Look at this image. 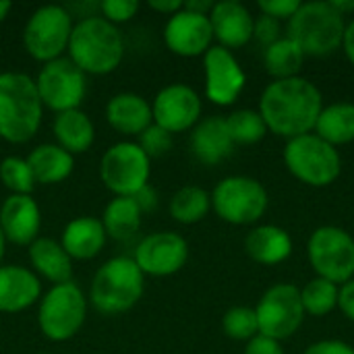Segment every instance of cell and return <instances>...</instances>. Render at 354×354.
<instances>
[{
    "label": "cell",
    "mask_w": 354,
    "mask_h": 354,
    "mask_svg": "<svg viewBox=\"0 0 354 354\" xmlns=\"http://www.w3.org/2000/svg\"><path fill=\"white\" fill-rule=\"evenodd\" d=\"M143 276L166 278L178 274L189 261V243L183 234L160 230L143 236L133 253Z\"/></svg>",
    "instance_id": "obj_14"
},
{
    "label": "cell",
    "mask_w": 354,
    "mask_h": 354,
    "mask_svg": "<svg viewBox=\"0 0 354 354\" xmlns=\"http://www.w3.org/2000/svg\"><path fill=\"white\" fill-rule=\"evenodd\" d=\"M305 58L307 56L303 54V50L286 35H282L272 46L263 48V66L272 81L301 77Z\"/></svg>",
    "instance_id": "obj_30"
},
{
    "label": "cell",
    "mask_w": 354,
    "mask_h": 354,
    "mask_svg": "<svg viewBox=\"0 0 354 354\" xmlns=\"http://www.w3.org/2000/svg\"><path fill=\"white\" fill-rule=\"evenodd\" d=\"M201 95L187 83H170L162 87L151 100L153 124L162 127L170 135L193 131L201 120Z\"/></svg>",
    "instance_id": "obj_15"
},
{
    "label": "cell",
    "mask_w": 354,
    "mask_h": 354,
    "mask_svg": "<svg viewBox=\"0 0 354 354\" xmlns=\"http://www.w3.org/2000/svg\"><path fill=\"white\" fill-rule=\"evenodd\" d=\"M66 56L85 75H108L124 58V37L104 17L87 15L75 23Z\"/></svg>",
    "instance_id": "obj_3"
},
{
    "label": "cell",
    "mask_w": 354,
    "mask_h": 354,
    "mask_svg": "<svg viewBox=\"0 0 354 354\" xmlns=\"http://www.w3.org/2000/svg\"><path fill=\"white\" fill-rule=\"evenodd\" d=\"M191 153L205 166H216L224 162L234 151V141L228 133L224 116L201 118L191 131L189 139Z\"/></svg>",
    "instance_id": "obj_22"
},
{
    "label": "cell",
    "mask_w": 354,
    "mask_h": 354,
    "mask_svg": "<svg viewBox=\"0 0 354 354\" xmlns=\"http://www.w3.org/2000/svg\"><path fill=\"white\" fill-rule=\"evenodd\" d=\"M0 228L6 243L29 247L39 239L41 209L33 195H8L0 205Z\"/></svg>",
    "instance_id": "obj_19"
},
{
    "label": "cell",
    "mask_w": 354,
    "mask_h": 354,
    "mask_svg": "<svg viewBox=\"0 0 354 354\" xmlns=\"http://www.w3.org/2000/svg\"><path fill=\"white\" fill-rule=\"evenodd\" d=\"M301 4L303 2H299V0H259L257 2V10L261 15H268V17L280 21V23L282 21L288 23L297 15Z\"/></svg>",
    "instance_id": "obj_39"
},
{
    "label": "cell",
    "mask_w": 354,
    "mask_h": 354,
    "mask_svg": "<svg viewBox=\"0 0 354 354\" xmlns=\"http://www.w3.org/2000/svg\"><path fill=\"white\" fill-rule=\"evenodd\" d=\"M346 56V60L354 66V19L346 21V29H344V37H342V48H340Z\"/></svg>",
    "instance_id": "obj_45"
},
{
    "label": "cell",
    "mask_w": 354,
    "mask_h": 354,
    "mask_svg": "<svg viewBox=\"0 0 354 354\" xmlns=\"http://www.w3.org/2000/svg\"><path fill=\"white\" fill-rule=\"evenodd\" d=\"M292 236L286 228L276 224H257L249 230L245 239L247 255L266 268L280 266L292 255Z\"/></svg>",
    "instance_id": "obj_24"
},
{
    "label": "cell",
    "mask_w": 354,
    "mask_h": 354,
    "mask_svg": "<svg viewBox=\"0 0 354 354\" xmlns=\"http://www.w3.org/2000/svg\"><path fill=\"white\" fill-rule=\"evenodd\" d=\"M106 241L108 234L102 226V220L93 216L73 218L60 234V245L73 261H89L97 257L104 251Z\"/></svg>",
    "instance_id": "obj_23"
},
{
    "label": "cell",
    "mask_w": 354,
    "mask_h": 354,
    "mask_svg": "<svg viewBox=\"0 0 354 354\" xmlns=\"http://www.w3.org/2000/svg\"><path fill=\"white\" fill-rule=\"evenodd\" d=\"M255 315H257L259 334L274 338L278 342L292 338L301 330L307 317L301 303L299 286L290 282H280L270 286L261 295L255 307Z\"/></svg>",
    "instance_id": "obj_12"
},
{
    "label": "cell",
    "mask_w": 354,
    "mask_h": 354,
    "mask_svg": "<svg viewBox=\"0 0 354 354\" xmlns=\"http://www.w3.org/2000/svg\"><path fill=\"white\" fill-rule=\"evenodd\" d=\"M0 180L10 195H31L37 185L27 160L19 156H6L0 162Z\"/></svg>",
    "instance_id": "obj_34"
},
{
    "label": "cell",
    "mask_w": 354,
    "mask_h": 354,
    "mask_svg": "<svg viewBox=\"0 0 354 354\" xmlns=\"http://www.w3.org/2000/svg\"><path fill=\"white\" fill-rule=\"evenodd\" d=\"M143 212L135 197H114L108 201L102 214V226L108 234V239L114 241H129L133 239L141 228Z\"/></svg>",
    "instance_id": "obj_29"
},
{
    "label": "cell",
    "mask_w": 354,
    "mask_h": 354,
    "mask_svg": "<svg viewBox=\"0 0 354 354\" xmlns=\"http://www.w3.org/2000/svg\"><path fill=\"white\" fill-rule=\"evenodd\" d=\"M27 164L37 185H58L75 170V156L56 143H39L27 153Z\"/></svg>",
    "instance_id": "obj_26"
},
{
    "label": "cell",
    "mask_w": 354,
    "mask_h": 354,
    "mask_svg": "<svg viewBox=\"0 0 354 354\" xmlns=\"http://www.w3.org/2000/svg\"><path fill=\"white\" fill-rule=\"evenodd\" d=\"M4 253H6V236L0 228V266H2V259H4Z\"/></svg>",
    "instance_id": "obj_49"
},
{
    "label": "cell",
    "mask_w": 354,
    "mask_h": 354,
    "mask_svg": "<svg viewBox=\"0 0 354 354\" xmlns=\"http://www.w3.org/2000/svg\"><path fill=\"white\" fill-rule=\"evenodd\" d=\"M282 162L290 176L313 189H326L342 174L340 149L332 147L315 133L288 139L282 149Z\"/></svg>",
    "instance_id": "obj_6"
},
{
    "label": "cell",
    "mask_w": 354,
    "mask_h": 354,
    "mask_svg": "<svg viewBox=\"0 0 354 354\" xmlns=\"http://www.w3.org/2000/svg\"><path fill=\"white\" fill-rule=\"evenodd\" d=\"M334 4V8L342 15V17H351L354 12V0H330Z\"/></svg>",
    "instance_id": "obj_47"
},
{
    "label": "cell",
    "mask_w": 354,
    "mask_h": 354,
    "mask_svg": "<svg viewBox=\"0 0 354 354\" xmlns=\"http://www.w3.org/2000/svg\"><path fill=\"white\" fill-rule=\"evenodd\" d=\"M10 10H12V2L10 0H0V23L8 17Z\"/></svg>",
    "instance_id": "obj_48"
},
{
    "label": "cell",
    "mask_w": 354,
    "mask_h": 354,
    "mask_svg": "<svg viewBox=\"0 0 354 354\" xmlns=\"http://www.w3.org/2000/svg\"><path fill=\"white\" fill-rule=\"evenodd\" d=\"M209 23L218 46L230 52L253 41L255 15L239 0L214 2V8L209 12Z\"/></svg>",
    "instance_id": "obj_18"
},
{
    "label": "cell",
    "mask_w": 354,
    "mask_h": 354,
    "mask_svg": "<svg viewBox=\"0 0 354 354\" xmlns=\"http://www.w3.org/2000/svg\"><path fill=\"white\" fill-rule=\"evenodd\" d=\"M85 319L87 297L73 280L50 286L37 303V326L50 342H66L75 338Z\"/></svg>",
    "instance_id": "obj_8"
},
{
    "label": "cell",
    "mask_w": 354,
    "mask_h": 354,
    "mask_svg": "<svg viewBox=\"0 0 354 354\" xmlns=\"http://www.w3.org/2000/svg\"><path fill=\"white\" fill-rule=\"evenodd\" d=\"M52 131L56 137V145L66 149L71 156L89 151L95 141V127L81 108L56 114Z\"/></svg>",
    "instance_id": "obj_27"
},
{
    "label": "cell",
    "mask_w": 354,
    "mask_h": 354,
    "mask_svg": "<svg viewBox=\"0 0 354 354\" xmlns=\"http://www.w3.org/2000/svg\"><path fill=\"white\" fill-rule=\"evenodd\" d=\"M214 31L209 23V15L193 12L183 8L168 17L164 25V44L166 48L183 58H197L214 46Z\"/></svg>",
    "instance_id": "obj_17"
},
{
    "label": "cell",
    "mask_w": 354,
    "mask_h": 354,
    "mask_svg": "<svg viewBox=\"0 0 354 354\" xmlns=\"http://www.w3.org/2000/svg\"><path fill=\"white\" fill-rule=\"evenodd\" d=\"M224 118H226V127H228V133H230L234 145H257L270 133L266 127V120L253 108L232 110Z\"/></svg>",
    "instance_id": "obj_33"
},
{
    "label": "cell",
    "mask_w": 354,
    "mask_h": 354,
    "mask_svg": "<svg viewBox=\"0 0 354 354\" xmlns=\"http://www.w3.org/2000/svg\"><path fill=\"white\" fill-rule=\"evenodd\" d=\"M168 212H170L172 220L178 224H185V226L197 224V222L205 220V216L212 212V195L197 185L180 187L170 197Z\"/></svg>",
    "instance_id": "obj_31"
},
{
    "label": "cell",
    "mask_w": 354,
    "mask_h": 354,
    "mask_svg": "<svg viewBox=\"0 0 354 354\" xmlns=\"http://www.w3.org/2000/svg\"><path fill=\"white\" fill-rule=\"evenodd\" d=\"M313 133L340 149L354 141V104L353 102H334L326 104L322 114L317 116Z\"/></svg>",
    "instance_id": "obj_28"
},
{
    "label": "cell",
    "mask_w": 354,
    "mask_h": 354,
    "mask_svg": "<svg viewBox=\"0 0 354 354\" xmlns=\"http://www.w3.org/2000/svg\"><path fill=\"white\" fill-rule=\"evenodd\" d=\"M39 354H50V353H39Z\"/></svg>",
    "instance_id": "obj_50"
},
{
    "label": "cell",
    "mask_w": 354,
    "mask_h": 354,
    "mask_svg": "<svg viewBox=\"0 0 354 354\" xmlns=\"http://www.w3.org/2000/svg\"><path fill=\"white\" fill-rule=\"evenodd\" d=\"M205 97L222 108L232 106L247 85V73L236 60L234 52L214 44L203 54Z\"/></svg>",
    "instance_id": "obj_16"
},
{
    "label": "cell",
    "mask_w": 354,
    "mask_h": 354,
    "mask_svg": "<svg viewBox=\"0 0 354 354\" xmlns=\"http://www.w3.org/2000/svg\"><path fill=\"white\" fill-rule=\"evenodd\" d=\"M222 330L230 340L249 342L259 334L257 315L251 307H232L222 317Z\"/></svg>",
    "instance_id": "obj_35"
},
{
    "label": "cell",
    "mask_w": 354,
    "mask_h": 354,
    "mask_svg": "<svg viewBox=\"0 0 354 354\" xmlns=\"http://www.w3.org/2000/svg\"><path fill=\"white\" fill-rule=\"evenodd\" d=\"M145 292V276L133 257L118 255L104 261L91 278L87 301L106 317L131 311Z\"/></svg>",
    "instance_id": "obj_4"
},
{
    "label": "cell",
    "mask_w": 354,
    "mask_h": 354,
    "mask_svg": "<svg viewBox=\"0 0 354 354\" xmlns=\"http://www.w3.org/2000/svg\"><path fill=\"white\" fill-rule=\"evenodd\" d=\"M185 8H189V10H193V12L209 15L212 8H214V2H212V0H189V2H185Z\"/></svg>",
    "instance_id": "obj_46"
},
{
    "label": "cell",
    "mask_w": 354,
    "mask_h": 354,
    "mask_svg": "<svg viewBox=\"0 0 354 354\" xmlns=\"http://www.w3.org/2000/svg\"><path fill=\"white\" fill-rule=\"evenodd\" d=\"M243 354H286L282 348V342L274 340V338H268L263 334H257L253 340L247 342L245 346V353Z\"/></svg>",
    "instance_id": "obj_41"
},
{
    "label": "cell",
    "mask_w": 354,
    "mask_h": 354,
    "mask_svg": "<svg viewBox=\"0 0 354 354\" xmlns=\"http://www.w3.org/2000/svg\"><path fill=\"white\" fill-rule=\"evenodd\" d=\"M324 106V93L313 81L292 77L268 83L261 91L257 112L270 133L288 141L313 133Z\"/></svg>",
    "instance_id": "obj_1"
},
{
    "label": "cell",
    "mask_w": 354,
    "mask_h": 354,
    "mask_svg": "<svg viewBox=\"0 0 354 354\" xmlns=\"http://www.w3.org/2000/svg\"><path fill=\"white\" fill-rule=\"evenodd\" d=\"M338 309H340V313L348 322L354 324V278L340 286V292H338Z\"/></svg>",
    "instance_id": "obj_42"
},
{
    "label": "cell",
    "mask_w": 354,
    "mask_h": 354,
    "mask_svg": "<svg viewBox=\"0 0 354 354\" xmlns=\"http://www.w3.org/2000/svg\"><path fill=\"white\" fill-rule=\"evenodd\" d=\"M303 354H354V346L344 340L328 338V340H317L309 344Z\"/></svg>",
    "instance_id": "obj_40"
},
{
    "label": "cell",
    "mask_w": 354,
    "mask_h": 354,
    "mask_svg": "<svg viewBox=\"0 0 354 354\" xmlns=\"http://www.w3.org/2000/svg\"><path fill=\"white\" fill-rule=\"evenodd\" d=\"M172 137L168 131H164L162 127L158 124H151L149 129H145L141 135H139V145L141 149L149 156V158H158V156H164L166 151H170L172 147Z\"/></svg>",
    "instance_id": "obj_36"
},
{
    "label": "cell",
    "mask_w": 354,
    "mask_h": 354,
    "mask_svg": "<svg viewBox=\"0 0 354 354\" xmlns=\"http://www.w3.org/2000/svg\"><path fill=\"white\" fill-rule=\"evenodd\" d=\"M149 176L151 158L137 141H118L100 160V178L114 197H135L149 185Z\"/></svg>",
    "instance_id": "obj_11"
},
{
    "label": "cell",
    "mask_w": 354,
    "mask_h": 354,
    "mask_svg": "<svg viewBox=\"0 0 354 354\" xmlns=\"http://www.w3.org/2000/svg\"><path fill=\"white\" fill-rule=\"evenodd\" d=\"M183 0H149V8L160 12V15H166V17H172L174 12H178L183 8Z\"/></svg>",
    "instance_id": "obj_44"
},
{
    "label": "cell",
    "mask_w": 354,
    "mask_h": 354,
    "mask_svg": "<svg viewBox=\"0 0 354 354\" xmlns=\"http://www.w3.org/2000/svg\"><path fill=\"white\" fill-rule=\"evenodd\" d=\"M27 257L31 272L54 284H64L73 280V259L62 249L60 241L39 236L27 247Z\"/></svg>",
    "instance_id": "obj_25"
},
{
    "label": "cell",
    "mask_w": 354,
    "mask_h": 354,
    "mask_svg": "<svg viewBox=\"0 0 354 354\" xmlns=\"http://www.w3.org/2000/svg\"><path fill=\"white\" fill-rule=\"evenodd\" d=\"M100 15L112 25H120L131 21L139 12V0H102L97 4Z\"/></svg>",
    "instance_id": "obj_37"
},
{
    "label": "cell",
    "mask_w": 354,
    "mask_h": 354,
    "mask_svg": "<svg viewBox=\"0 0 354 354\" xmlns=\"http://www.w3.org/2000/svg\"><path fill=\"white\" fill-rule=\"evenodd\" d=\"M106 120L116 133L124 137H139L145 129L153 124L151 102H147L139 93L120 91L108 100Z\"/></svg>",
    "instance_id": "obj_21"
},
{
    "label": "cell",
    "mask_w": 354,
    "mask_h": 354,
    "mask_svg": "<svg viewBox=\"0 0 354 354\" xmlns=\"http://www.w3.org/2000/svg\"><path fill=\"white\" fill-rule=\"evenodd\" d=\"M35 87L44 108L60 114L81 106L87 93V75L77 68L68 56H62L41 64L35 77Z\"/></svg>",
    "instance_id": "obj_13"
},
{
    "label": "cell",
    "mask_w": 354,
    "mask_h": 354,
    "mask_svg": "<svg viewBox=\"0 0 354 354\" xmlns=\"http://www.w3.org/2000/svg\"><path fill=\"white\" fill-rule=\"evenodd\" d=\"M135 201L139 203L141 212L145 214V212H153V209L158 207V201H160V197H158L156 189H153L151 185H147V187H143V189H141V191L135 195Z\"/></svg>",
    "instance_id": "obj_43"
},
{
    "label": "cell",
    "mask_w": 354,
    "mask_h": 354,
    "mask_svg": "<svg viewBox=\"0 0 354 354\" xmlns=\"http://www.w3.org/2000/svg\"><path fill=\"white\" fill-rule=\"evenodd\" d=\"M282 35H284V33H282V23H280V21H276V19H272V17H268V15H261V12L255 17L253 39H255L257 44H261L263 48H268V46H272L274 41H278Z\"/></svg>",
    "instance_id": "obj_38"
},
{
    "label": "cell",
    "mask_w": 354,
    "mask_h": 354,
    "mask_svg": "<svg viewBox=\"0 0 354 354\" xmlns=\"http://www.w3.org/2000/svg\"><path fill=\"white\" fill-rule=\"evenodd\" d=\"M299 290H301V303H303L305 315L326 317V315H330L332 311L338 309L340 286L330 282V280H324V278L315 276L313 280H309Z\"/></svg>",
    "instance_id": "obj_32"
},
{
    "label": "cell",
    "mask_w": 354,
    "mask_h": 354,
    "mask_svg": "<svg viewBox=\"0 0 354 354\" xmlns=\"http://www.w3.org/2000/svg\"><path fill=\"white\" fill-rule=\"evenodd\" d=\"M307 259L317 278L342 286L354 278V236L334 224L319 226L307 241Z\"/></svg>",
    "instance_id": "obj_10"
},
{
    "label": "cell",
    "mask_w": 354,
    "mask_h": 354,
    "mask_svg": "<svg viewBox=\"0 0 354 354\" xmlns=\"http://www.w3.org/2000/svg\"><path fill=\"white\" fill-rule=\"evenodd\" d=\"M41 280L25 266H0V313H21L39 303Z\"/></svg>",
    "instance_id": "obj_20"
},
{
    "label": "cell",
    "mask_w": 354,
    "mask_h": 354,
    "mask_svg": "<svg viewBox=\"0 0 354 354\" xmlns=\"http://www.w3.org/2000/svg\"><path fill=\"white\" fill-rule=\"evenodd\" d=\"M342 17L330 0L303 2L297 15L286 23V37H290L307 58H326L342 48L346 29Z\"/></svg>",
    "instance_id": "obj_5"
},
{
    "label": "cell",
    "mask_w": 354,
    "mask_h": 354,
    "mask_svg": "<svg viewBox=\"0 0 354 354\" xmlns=\"http://www.w3.org/2000/svg\"><path fill=\"white\" fill-rule=\"evenodd\" d=\"M209 195L216 216L232 226H257L270 207V195L263 183L245 174L222 178Z\"/></svg>",
    "instance_id": "obj_7"
},
{
    "label": "cell",
    "mask_w": 354,
    "mask_h": 354,
    "mask_svg": "<svg viewBox=\"0 0 354 354\" xmlns=\"http://www.w3.org/2000/svg\"><path fill=\"white\" fill-rule=\"evenodd\" d=\"M44 110L33 77L0 73V139L12 145L29 143L41 127Z\"/></svg>",
    "instance_id": "obj_2"
},
{
    "label": "cell",
    "mask_w": 354,
    "mask_h": 354,
    "mask_svg": "<svg viewBox=\"0 0 354 354\" xmlns=\"http://www.w3.org/2000/svg\"><path fill=\"white\" fill-rule=\"evenodd\" d=\"M73 27V17L62 4H41L23 27V46L33 60L52 62L68 50Z\"/></svg>",
    "instance_id": "obj_9"
}]
</instances>
